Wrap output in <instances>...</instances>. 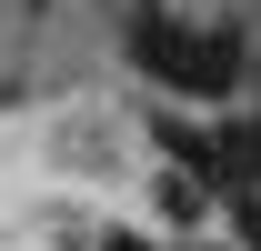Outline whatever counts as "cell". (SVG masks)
Here are the masks:
<instances>
[{
  "instance_id": "6da1fadb",
  "label": "cell",
  "mask_w": 261,
  "mask_h": 251,
  "mask_svg": "<svg viewBox=\"0 0 261 251\" xmlns=\"http://www.w3.org/2000/svg\"><path fill=\"white\" fill-rule=\"evenodd\" d=\"M161 221L191 231V221H201V181H171V171H161Z\"/></svg>"
},
{
  "instance_id": "7a4b0ae2",
  "label": "cell",
  "mask_w": 261,
  "mask_h": 251,
  "mask_svg": "<svg viewBox=\"0 0 261 251\" xmlns=\"http://www.w3.org/2000/svg\"><path fill=\"white\" fill-rule=\"evenodd\" d=\"M231 231H241V251H261V191H241V201H231Z\"/></svg>"
},
{
  "instance_id": "3957f363",
  "label": "cell",
  "mask_w": 261,
  "mask_h": 251,
  "mask_svg": "<svg viewBox=\"0 0 261 251\" xmlns=\"http://www.w3.org/2000/svg\"><path fill=\"white\" fill-rule=\"evenodd\" d=\"M100 251H151V241H100Z\"/></svg>"
}]
</instances>
